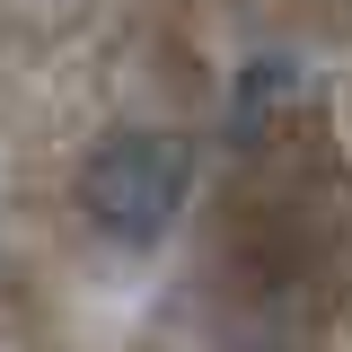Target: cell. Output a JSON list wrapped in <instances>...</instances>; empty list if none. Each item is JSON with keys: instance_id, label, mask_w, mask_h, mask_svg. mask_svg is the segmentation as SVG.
I'll return each mask as SVG.
<instances>
[{"instance_id": "6da1fadb", "label": "cell", "mask_w": 352, "mask_h": 352, "mask_svg": "<svg viewBox=\"0 0 352 352\" xmlns=\"http://www.w3.org/2000/svg\"><path fill=\"white\" fill-rule=\"evenodd\" d=\"M185 194H194V141H176V132H115L80 168L88 220L115 238H159L185 212Z\"/></svg>"}]
</instances>
